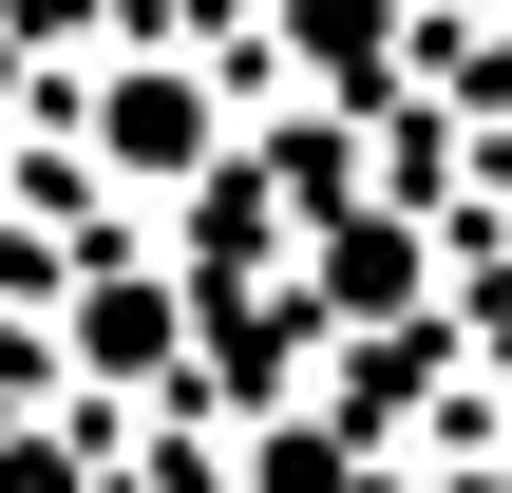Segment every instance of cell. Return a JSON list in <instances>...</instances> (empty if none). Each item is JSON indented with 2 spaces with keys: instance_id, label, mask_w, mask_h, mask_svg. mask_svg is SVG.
I'll use <instances>...</instances> for the list:
<instances>
[{
  "instance_id": "1",
  "label": "cell",
  "mask_w": 512,
  "mask_h": 493,
  "mask_svg": "<svg viewBox=\"0 0 512 493\" xmlns=\"http://www.w3.org/2000/svg\"><path fill=\"white\" fill-rule=\"evenodd\" d=\"M95 152H114L133 190L209 171V76H190V57H114V95H95Z\"/></svg>"
},
{
  "instance_id": "2",
  "label": "cell",
  "mask_w": 512,
  "mask_h": 493,
  "mask_svg": "<svg viewBox=\"0 0 512 493\" xmlns=\"http://www.w3.org/2000/svg\"><path fill=\"white\" fill-rule=\"evenodd\" d=\"M285 19H304V57H323V76H361V57H380V0H285Z\"/></svg>"
}]
</instances>
